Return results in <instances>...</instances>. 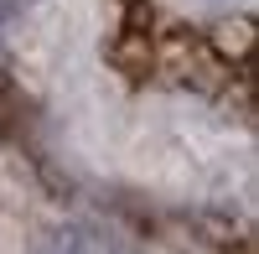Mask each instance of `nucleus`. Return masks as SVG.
<instances>
[{
  "instance_id": "f257e3e1",
  "label": "nucleus",
  "mask_w": 259,
  "mask_h": 254,
  "mask_svg": "<svg viewBox=\"0 0 259 254\" xmlns=\"http://www.w3.org/2000/svg\"><path fill=\"white\" fill-rule=\"evenodd\" d=\"M16 6H26V0H0V16H6V11H16Z\"/></svg>"
}]
</instances>
